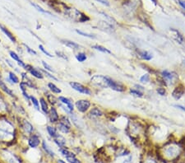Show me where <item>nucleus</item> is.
<instances>
[{"instance_id":"f257e3e1","label":"nucleus","mask_w":185,"mask_h":163,"mask_svg":"<svg viewBox=\"0 0 185 163\" xmlns=\"http://www.w3.org/2000/svg\"><path fill=\"white\" fill-rule=\"evenodd\" d=\"M20 135L15 122V114L0 115V143L7 146L14 144Z\"/></svg>"},{"instance_id":"f03ea898","label":"nucleus","mask_w":185,"mask_h":163,"mask_svg":"<svg viewBox=\"0 0 185 163\" xmlns=\"http://www.w3.org/2000/svg\"><path fill=\"white\" fill-rule=\"evenodd\" d=\"M15 122L20 135L27 138L36 133V128L26 117L17 116L15 114Z\"/></svg>"},{"instance_id":"7ed1b4c3","label":"nucleus","mask_w":185,"mask_h":163,"mask_svg":"<svg viewBox=\"0 0 185 163\" xmlns=\"http://www.w3.org/2000/svg\"><path fill=\"white\" fill-rule=\"evenodd\" d=\"M11 103L8 101V97L0 91V115H12Z\"/></svg>"},{"instance_id":"20e7f679","label":"nucleus","mask_w":185,"mask_h":163,"mask_svg":"<svg viewBox=\"0 0 185 163\" xmlns=\"http://www.w3.org/2000/svg\"><path fill=\"white\" fill-rule=\"evenodd\" d=\"M0 91L12 101H19V97L16 95V93L13 92V90L9 88L8 84L4 82V78L1 75V72H0Z\"/></svg>"},{"instance_id":"39448f33","label":"nucleus","mask_w":185,"mask_h":163,"mask_svg":"<svg viewBox=\"0 0 185 163\" xmlns=\"http://www.w3.org/2000/svg\"><path fill=\"white\" fill-rule=\"evenodd\" d=\"M24 71L28 73V74L31 77H32L34 79L43 80L44 78V76L40 68H36L33 66L32 64L26 63V68H24Z\"/></svg>"},{"instance_id":"423d86ee","label":"nucleus","mask_w":185,"mask_h":163,"mask_svg":"<svg viewBox=\"0 0 185 163\" xmlns=\"http://www.w3.org/2000/svg\"><path fill=\"white\" fill-rule=\"evenodd\" d=\"M20 78L21 81L24 82L26 84L28 89H32V90H37L38 89V86H37L36 80L34 79L32 77L29 75L28 73H26L24 70L21 71Z\"/></svg>"},{"instance_id":"0eeeda50","label":"nucleus","mask_w":185,"mask_h":163,"mask_svg":"<svg viewBox=\"0 0 185 163\" xmlns=\"http://www.w3.org/2000/svg\"><path fill=\"white\" fill-rule=\"evenodd\" d=\"M91 103L89 100L80 99L77 100L74 103V106L76 109V111L80 113H86L88 111V110L91 107Z\"/></svg>"},{"instance_id":"6e6552de","label":"nucleus","mask_w":185,"mask_h":163,"mask_svg":"<svg viewBox=\"0 0 185 163\" xmlns=\"http://www.w3.org/2000/svg\"><path fill=\"white\" fill-rule=\"evenodd\" d=\"M69 85H70V87L73 88L74 91L79 92V93H81V94H84V95L87 96L91 95V90L89 88H87V87L84 86L83 84L80 83H77V82H70Z\"/></svg>"},{"instance_id":"1a4fd4ad","label":"nucleus","mask_w":185,"mask_h":163,"mask_svg":"<svg viewBox=\"0 0 185 163\" xmlns=\"http://www.w3.org/2000/svg\"><path fill=\"white\" fill-rule=\"evenodd\" d=\"M105 82L107 87H109L116 92H124L125 90V87L123 84L113 80L109 77H105Z\"/></svg>"},{"instance_id":"9d476101","label":"nucleus","mask_w":185,"mask_h":163,"mask_svg":"<svg viewBox=\"0 0 185 163\" xmlns=\"http://www.w3.org/2000/svg\"><path fill=\"white\" fill-rule=\"evenodd\" d=\"M7 74H8L7 78H4V82L8 85L11 84L12 86H14V85L19 84V83L21 82V78H19V76L16 74V73L12 70H8Z\"/></svg>"},{"instance_id":"9b49d317","label":"nucleus","mask_w":185,"mask_h":163,"mask_svg":"<svg viewBox=\"0 0 185 163\" xmlns=\"http://www.w3.org/2000/svg\"><path fill=\"white\" fill-rule=\"evenodd\" d=\"M26 140H27L28 147L32 148V149H36L37 147H40V145H41V142H42L40 139V135L36 133H35V134L27 137Z\"/></svg>"},{"instance_id":"f8f14e48","label":"nucleus","mask_w":185,"mask_h":163,"mask_svg":"<svg viewBox=\"0 0 185 163\" xmlns=\"http://www.w3.org/2000/svg\"><path fill=\"white\" fill-rule=\"evenodd\" d=\"M0 31L4 34V36L8 38L13 45H17V38L15 36V34L10 31V29H8L6 26H4L3 24H0Z\"/></svg>"},{"instance_id":"ddd939ff","label":"nucleus","mask_w":185,"mask_h":163,"mask_svg":"<svg viewBox=\"0 0 185 163\" xmlns=\"http://www.w3.org/2000/svg\"><path fill=\"white\" fill-rule=\"evenodd\" d=\"M47 117H48L49 121L53 124H56L59 121V114L58 112V110L55 106H50L49 107V111L48 114H47Z\"/></svg>"},{"instance_id":"4468645a","label":"nucleus","mask_w":185,"mask_h":163,"mask_svg":"<svg viewBox=\"0 0 185 163\" xmlns=\"http://www.w3.org/2000/svg\"><path fill=\"white\" fill-rule=\"evenodd\" d=\"M3 155L7 158L8 163H21L20 157L18 156H16V154L9 152L7 149H4V152H3Z\"/></svg>"},{"instance_id":"2eb2a0df","label":"nucleus","mask_w":185,"mask_h":163,"mask_svg":"<svg viewBox=\"0 0 185 163\" xmlns=\"http://www.w3.org/2000/svg\"><path fill=\"white\" fill-rule=\"evenodd\" d=\"M58 100H59V101L60 103L64 104V106H66L70 111L73 112L75 106H74V103H73V101L72 100L69 99L68 97L63 96H59L58 97Z\"/></svg>"},{"instance_id":"dca6fc26","label":"nucleus","mask_w":185,"mask_h":163,"mask_svg":"<svg viewBox=\"0 0 185 163\" xmlns=\"http://www.w3.org/2000/svg\"><path fill=\"white\" fill-rule=\"evenodd\" d=\"M39 101H40V111L42 112L44 115L47 116L49 111V104L47 101L46 98L41 96L40 98H39Z\"/></svg>"},{"instance_id":"f3484780","label":"nucleus","mask_w":185,"mask_h":163,"mask_svg":"<svg viewBox=\"0 0 185 163\" xmlns=\"http://www.w3.org/2000/svg\"><path fill=\"white\" fill-rule=\"evenodd\" d=\"M61 43L63 45H64L65 46L70 48L72 50H80L81 48L80 45L77 44L76 42H74V41H72V40L62 39L61 40Z\"/></svg>"},{"instance_id":"a211bd4d","label":"nucleus","mask_w":185,"mask_h":163,"mask_svg":"<svg viewBox=\"0 0 185 163\" xmlns=\"http://www.w3.org/2000/svg\"><path fill=\"white\" fill-rule=\"evenodd\" d=\"M55 127L58 129V131L60 132L62 134H69L71 132V128L69 127L68 125H66L64 124L61 123V122H58V123L55 124Z\"/></svg>"},{"instance_id":"6ab92c4d","label":"nucleus","mask_w":185,"mask_h":163,"mask_svg":"<svg viewBox=\"0 0 185 163\" xmlns=\"http://www.w3.org/2000/svg\"><path fill=\"white\" fill-rule=\"evenodd\" d=\"M47 88L49 92H51L52 94H54V95H59L62 93V90L60 88H59L57 86L56 84H54L52 82H49L47 83Z\"/></svg>"},{"instance_id":"aec40b11","label":"nucleus","mask_w":185,"mask_h":163,"mask_svg":"<svg viewBox=\"0 0 185 163\" xmlns=\"http://www.w3.org/2000/svg\"><path fill=\"white\" fill-rule=\"evenodd\" d=\"M41 147H42V149L44 150V152L49 155L50 157H55V153L54 152L52 149H51V147H49L48 145V143H46V141H44V140H42V142H41Z\"/></svg>"},{"instance_id":"412c9836","label":"nucleus","mask_w":185,"mask_h":163,"mask_svg":"<svg viewBox=\"0 0 185 163\" xmlns=\"http://www.w3.org/2000/svg\"><path fill=\"white\" fill-rule=\"evenodd\" d=\"M30 102H31V106L36 111H37L39 112L40 111V101H39V99L37 98L36 96L31 94V96H30Z\"/></svg>"},{"instance_id":"4be33fe9","label":"nucleus","mask_w":185,"mask_h":163,"mask_svg":"<svg viewBox=\"0 0 185 163\" xmlns=\"http://www.w3.org/2000/svg\"><path fill=\"white\" fill-rule=\"evenodd\" d=\"M45 98H46V100H47V101L49 102V105H51V106H55L56 105H58L59 104V100H58V98H56L55 97V96L54 95H53L52 93L50 92V93H47V95L45 94Z\"/></svg>"},{"instance_id":"5701e85b","label":"nucleus","mask_w":185,"mask_h":163,"mask_svg":"<svg viewBox=\"0 0 185 163\" xmlns=\"http://www.w3.org/2000/svg\"><path fill=\"white\" fill-rule=\"evenodd\" d=\"M46 131L48 133L49 137H51L52 139L55 138L59 134V131H58V129H56V127L54 126V125H51V124H47L46 125Z\"/></svg>"},{"instance_id":"b1692460","label":"nucleus","mask_w":185,"mask_h":163,"mask_svg":"<svg viewBox=\"0 0 185 163\" xmlns=\"http://www.w3.org/2000/svg\"><path fill=\"white\" fill-rule=\"evenodd\" d=\"M53 140H54V143L57 144L59 147H64L66 146V139H65V138L64 136L59 134L55 138H54Z\"/></svg>"},{"instance_id":"393cba45","label":"nucleus","mask_w":185,"mask_h":163,"mask_svg":"<svg viewBox=\"0 0 185 163\" xmlns=\"http://www.w3.org/2000/svg\"><path fill=\"white\" fill-rule=\"evenodd\" d=\"M184 92H185V88H184L183 86H179V87H177V88L174 90L173 93H172V96H173L175 99L178 100V99H179L182 96L184 95Z\"/></svg>"},{"instance_id":"a878e982","label":"nucleus","mask_w":185,"mask_h":163,"mask_svg":"<svg viewBox=\"0 0 185 163\" xmlns=\"http://www.w3.org/2000/svg\"><path fill=\"white\" fill-rule=\"evenodd\" d=\"M21 45L23 47L24 50L26 52L27 54H29V55H32V56L37 55V52L34 49H32L31 47H30L27 44H26V43H24V42H22V43H21Z\"/></svg>"},{"instance_id":"bb28decb","label":"nucleus","mask_w":185,"mask_h":163,"mask_svg":"<svg viewBox=\"0 0 185 163\" xmlns=\"http://www.w3.org/2000/svg\"><path fill=\"white\" fill-rule=\"evenodd\" d=\"M8 55L10 57V59L12 60V61H14L15 63H16L17 61H19V60L21 59V55L17 53V52L14 51V50H9L8 51Z\"/></svg>"},{"instance_id":"cd10ccee","label":"nucleus","mask_w":185,"mask_h":163,"mask_svg":"<svg viewBox=\"0 0 185 163\" xmlns=\"http://www.w3.org/2000/svg\"><path fill=\"white\" fill-rule=\"evenodd\" d=\"M75 58L76 60L79 62V63H83L86 60H87V55L85 52H77L75 55Z\"/></svg>"},{"instance_id":"c85d7f7f","label":"nucleus","mask_w":185,"mask_h":163,"mask_svg":"<svg viewBox=\"0 0 185 163\" xmlns=\"http://www.w3.org/2000/svg\"><path fill=\"white\" fill-rule=\"evenodd\" d=\"M31 5L36 8L38 12H42V13H44V14H47V15H49V16H54V15L52 14V12H49V11H47V10H45V9H44L42 7H40V5H38V4H35V3H31Z\"/></svg>"},{"instance_id":"c756f323","label":"nucleus","mask_w":185,"mask_h":163,"mask_svg":"<svg viewBox=\"0 0 185 163\" xmlns=\"http://www.w3.org/2000/svg\"><path fill=\"white\" fill-rule=\"evenodd\" d=\"M138 55L141 57L142 60H151L152 59V55L151 53H149L147 51H145V50H141V51L138 52Z\"/></svg>"},{"instance_id":"7c9ffc66","label":"nucleus","mask_w":185,"mask_h":163,"mask_svg":"<svg viewBox=\"0 0 185 163\" xmlns=\"http://www.w3.org/2000/svg\"><path fill=\"white\" fill-rule=\"evenodd\" d=\"M89 115L93 117H100L103 116V112L99 108H92L89 112Z\"/></svg>"},{"instance_id":"2f4dec72","label":"nucleus","mask_w":185,"mask_h":163,"mask_svg":"<svg viewBox=\"0 0 185 163\" xmlns=\"http://www.w3.org/2000/svg\"><path fill=\"white\" fill-rule=\"evenodd\" d=\"M59 122L64 124L68 125V126H69V127H72V122H71V119H69L68 116H66V115L60 116V117H59Z\"/></svg>"},{"instance_id":"473e14b6","label":"nucleus","mask_w":185,"mask_h":163,"mask_svg":"<svg viewBox=\"0 0 185 163\" xmlns=\"http://www.w3.org/2000/svg\"><path fill=\"white\" fill-rule=\"evenodd\" d=\"M41 65H42V67H43V69H44V70L49 72V73H54V68H53L50 64H49L47 62H45L44 60H41Z\"/></svg>"},{"instance_id":"72a5a7b5","label":"nucleus","mask_w":185,"mask_h":163,"mask_svg":"<svg viewBox=\"0 0 185 163\" xmlns=\"http://www.w3.org/2000/svg\"><path fill=\"white\" fill-rule=\"evenodd\" d=\"M38 48H39V50H40V51H41V53H43L44 55L47 56L48 58H50V59H52L54 58V55H53L51 53H49V52L44 48V46L42 44H40L38 45Z\"/></svg>"},{"instance_id":"f704fd0d","label":"nucleus","mask_w":185,"mask_h":163,"mask_svg":"<svg viewBox=\"0 0 185 163\" xmlns=\"http://www.w3.org/2000/svg\"><path fill=\"white\" fill-rule=\"evenodd\" d=\"M40 69H41V71H42V73H43V74H44V78H48L53 80V81H57V82L59 81V79L57 78L55 76L53 75L52 73H49V72L46 71V70L43 69V68H40Z\"/></svg>"},{"instance_id":"c9c22d12","label":"nucleus","mask_w":185,"mask_h":163,"mask_svg":"<svg viewBox=\"0 0 185 163\" xmlns=\"http://www.w3.org/2000/svg\"><path fill=\"white\" fill-rule=\"evenodd\" d=\"M92 49L96 50H98V51L103 52V53H107V54H111V51H109L108 49H106L104 46H101V45H92L91 46Z\"/></svg>"},{"instance_id":"e433bc0d","label":"nucleus","mask_w":185,"mask_h":163,"mask_svg":"<svg viewBox=\"0 0 185 163\" xmlns=\"http://www.w3.org/2000/svg\"><path fill=\"white\" fill-rule=\"evenodd\" d=\"M161 75L163 76V78H164L165 80H167V81H171V80L173 79V75H172V73H169V71H167V70L162 71Z\"/></svg>"},{"instance_id":"4c0bfd02","label":"nucleus","mask_w":185,"mask_h":163,"mask_svg":"<svg viewBox=\"0 0 185 163\" xmlns=\"http://www.w3.org/2000/svg\"><path fill=\"white\" fill-rule=\"evenodd\" d=\"M75 32H76L78 35L84 36V37H87V38H91V39H94V38H96V37L94 36V35H92V34H89V33L82 32V31H80V30H77V29L75 30Z\"/></svg>"},{"instance_id":"58836bf2","label":"nucleus","mask_w":185,"mask_h":163,"mask_svg":"<svg viewBox=\"0 0 185 163\" xmlns=\"http://www.w3.org/2000/svg\"><path fill=\"white\" fill-rule=\"evenodd\" d=\"M65 158H66V160H67L69 163H81L80 161L76 157V156L68 157H65Z\"/></svg>"},{"instance_id":"ea45409f","label":"nucleus","mask_w":185,"mask_h":163,"mask_svg":"<svg viewBox=\"0 0 185 163\" xmlns=\"http://www.w3.org/2000/svg\"><path fill=\"white\" fill-rule=\"evenodd\" d=\"M130 93H131L132 95L135 96H137V97H142V96H143V93L141 92H140L139 90L131 89V90H130Z\"/></svg>"},{"instance_id":"a19ab883","label":"nucleus","mask_w":185,"mask_h":163,"mask_svg":"<svg viewBox=\"0 0 185 163\" xmlns=\"http://www.w3.org/2000/svg\"><path fill=\"white\" fill-rule=\"evenodd\" d=\"M16 64V65H17V67H18V68H21V69H23V70H24V68H26V63L25 62L24 60H21V59L19 61H17Z\"/></svg>"},{"instance_id":"79ce46f5","label":"nucleus","mask_w":185,"mask_h":163,"mask_svg":"<svg viewBox=\"0 0 185 163\" xmlns=\"http://www.w3.org/2000/svg\"><path fill=\"white\" fill-rule=\"evenodd\" d=\"M55 54H56L58 57H60V58H62V59H64V60H67V61L69 60V58H68L67 55H65L64 52L58 51V50H56V51H55Z\"/></svg>"},{"instance_id":"37998d69","label":"nucleus","mask_w":185,"mask_h":163,"mask_svg":"<svg viewBox=\"0 0 185 163\" xmlns=\"http://www.w3.org/2000/svg\"><path fill=\"white\" fill-rule=\"evenodd\" d=\"M149 80H150L149 74H145V75H143L140 78V81H141V83H147V82H149Z\"/></svg>"},{"instance_id":"c03bdc74","label":"nucleus","mask_w":185,"mask_h":163,"mask_svg":"<svg viewBox=\"0 0 185 163\" xmlns=\"http://www.w3.org/2000/svg\"><path fill=\"white\" fill-rule=\"evenodd\" d=\"M157 92H158V94L161 96H165V88H160L157 89Z\"/></svg>"},{"instance_id":"a18cd8bd","label":"nucleus","mask_w":185,"mask_h":163,"mask_svg":"<svg viewBox=\"0 0 185 163\" xmlns=\"http://www.w3.org/2000/svg\"><path fill=\"white\" fill-rule=\"evenodd\" d=\"M96 1H98L99 3H101L102 4H104V5H106V6H109V2H108L107 0H96Z\"/></svg>"},{"instance_id":"49530a36","label":"nucleus","mask_w":185,"mask_h":163,"mask_svg":"<svg viewBox=\"0 0 185 163\" xmlns=\"http://www.w3.org/2000/svg\"><path fill=\"white\" fill-rule=\"evenodd\" d=\"M178 2H179V5L181 6L182 8L185 10V1H184V0H178Z\"/></svg>"},{"instance_id":"de8ad7c7","label":"nucleus","mask_w":185,"mask_h":163,"mask_svg":"<svg viewBox=\"0 0 185 163\" xmlns=\"http://www.w3.org/2000/svg\"><path fill=\"white\" fill-rule=\"evenodd\" d=\"M174 106L179 108V109H180V110H182V111H185V107L184 106H180V105H175Z\"/></svg>"},{"instance_id":"09e8293b","label":"nucleus","mask_w":185,"mask_h":163,"mask_svg":"<svg viewBox=\"0 0 185 163\" xmlns=\"http://www.w3.org/2000/svg\"><path fill=\"white\" fill-rule=\"evenodd\" d=\"M58 163H66L64 161H63V160L61 159H59L58 160Z\"/></svg>"},{"instance_id":"8fccbe9b","label":"nucleus","mask_w":185,"mask_h":163,"mask_svg":"<svg viewBox=\"0 0 185 163\" xmlns=\"http://www.w3.org/2000/svg\"><path fill=\"white\" fill-rule=\"evenodd\" d=\"M136 87H137L139 90H143V88H142V87H140V86H138V85H137ZM138 89H137V90H138Z\"/></svg>"},{"instance_id":"3c124183","label":"nucleus","mask_w":185,"mask_h":163,"mask_svg":"<svg viewBox=\"0 0 185 163\" xmlns=\"http://www.w3.org/2000/svg\"><path fill=\"white\" fill-rule=\"evenodd\" d=\"M151 1L152 3H154L155 4H157V2H158L157 0H151Z\"/></svg>"},{"instance_id":"603ef678","label":"nucleus","mask_w":185,"mask_h":163,"mask_svg":"<svg viewBox=\"0 0 185 163\" xmlns=\"http://www.w3.org/2000/svg\"><path fill=\"white\" fill-rule=\"evenodd\" d=\"M2 44V40H1V38H0V45Z\"/></svg>"}]
</instances>
